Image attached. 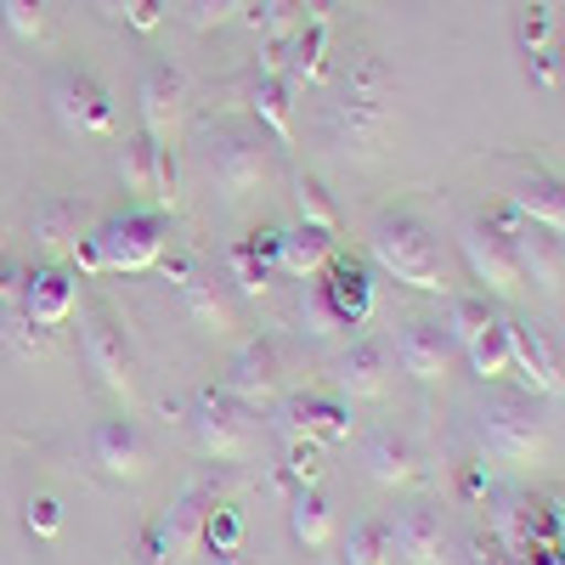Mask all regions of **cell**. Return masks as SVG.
I'll use <instances>...</instances> for the list:
<instances>
[{
  "label": "cell",
  "instance_id": "42",
  "mask_svg": "<svg viewBox=\"0 0 565 565\" xmlns=\"http://www.w3.org/2000/svg\"><path fill=\"white\" fill-rule=\"evenodd\" d=\"M23 282H29V266L12 249H0V306H18L23 300Z\"/></svg>",
  "mask_w": 565,
  "mask_h": 565
},
{
  "label": "cell",
  "instance_id": "37",
  "mask_svg": "<svg viewBox=\"0 0 565 565\" xmlns=\"http://www.w3.org/2000/svg\"><path fill=\"white\" fill-rule=\"evenodd\" d=\"M295 204H300V221L306 226H322V232H340V215H334V204H328V193H322V181H300L295 186Z\"/></svg>",
  "mask_w": 565,
  "mask_h": 565
},
{
  "label": "cell",
  "instance_id": "31",
  "mask_svg": "<svg viewBox=\"0 0 565 565\" xmlns=\"http://www.w3.org/2000/svg\"><path fill=\"white\" fill-rule=\"evenodd\" d=\"M463 351H469V362H476V373H481V380H509V373H514L509 322H503V317H492V322H487V328H481V334L469 340Z\"/></svg>",
  "mask_w": 565,
  "mask_h": 565
},
{
  "label": "cell",
  "instance_id": "18",
  "mask_svg": "<svg viewBox=\"0 0 565 565\" xmlns=\"http://www.w3.org/2000/svg\"><path fill=\"white\" fill-rule=\"evenodd\" d=\"M334 385L345 402H385L391 396V351L380 340H356L334 367Z\"/></svg>",
  "mask_w": 565,
  "mask_h": 565
},
{
  "label": "cell",
  "instance_id": "53",
  "mask_svg": "<svg viewBox=\"0 0 565 565\" xmlns=\"http://www.w3.org/2000/svg\"><path fill=\"white\" fill-rule=\"evenodd\" d=\"M559 57H565V45H559Z\"/></svg>",
  "mask_w": 565,
  "mask_h": 565
},
{
  "label": "cell",
  "instance_id": "19",
  "mask_svg": "<svg viewBox=\"0 0 565 565\" xmlns=\"http://www.w3.org/2000/svg\"><path fill=\"white\" fill-rule=\"evenodd\" d=\"M282 430H289V441L334 447V441L351 436V407L340 396H295L289 407H282Z\"/></svg>",
  "mask_w": 565,
  "mask_h": 565
},
{
  "label": "cell",
  "instance_id": "27",
  "mask_svg": "<svg viewBox=\"0 0 565 565\" xmlns=\"http://www.w3.org/2000/svg\"><path fill=\"white\" fill-rule=\"evenodd\" d=\"M29 238H34L45 255H68L74 238H79V204H74V199H45V204H34Z\"/></svg>",
  "mask_w": 565,
  "mask_h": 565
},
{
  "label": "cell",
  "instance_id": "11",
  "mask_svg": "<svg viewBox=\"0 0 565 565\" xmlns=\"http://www.w3.org/2000/svg\"><path fill=\"white\" fill-rule=\"evenodd\" d=\"M119 181H125V193L148 199L159 215L175 210V193H181V181H175V148H159L148 130L130 136L125 153H119Z\"/></svg>",
  "mask_w": 565,
  "mask_h": 565
},
{
  "label": "cell",
  "instance_id": "16",
  "mask_svg": "<svg viewBox=\"0 0 565 565\" xmlns=\"http://www.w3.org/2000/svg\"><path fill=\"white\" fill-rule=\"evenodd\" d=\"M90 458H97V469L114 481H141L153 469V452H148V441H141V430L130 418H103L97 430H90Z\"/></svg>",
  "mask_w": 565,
  "mask_h": 565
},
{
  "label": "cell",
  "instance_id": "8",
  "mask_svg": "<svg viewBox=\"0 0 565 565\" xmlns=\"http://www.w3.org/2000/svg\"><path fill=\"white\" fill-rule=\"evenodd\" d=\"M79 351H85V367L97 373V385L119 402H136V362H130V345H125V328L114 322L108 306H90L85 322H79Z\"/></svg>",
  "mask_w": 565,
  "mask_h": 565
},
{
  "label": "cell",
  "instance_id": "10",
  "mask_svg": "<svg viewBox=\"0 0 565 565\" xmlns=\"http://www.w3.org/2000/svg\"><path fill=\"white\" fill-rule=\"evenodd\" d=\"M97 244H103V266L108 271H148L164 255V215L159 210H125L108 215L97 226Z\"/></svg>",
  "mask_w": 565,
  "mask_h": 565
},
{
  "label": "cell",
  "instance_id": "28",
  "mask_svg": "<svg viewBox=\"0 0 565 565\" xmlns=\"http://www.w3.org/2000/svg\"><path fill=\"white\" fill-rule=\"evenodd\" d=\"M0 340H7V351L18 362H45V356H57V328H45L34 317H23L18 306L0 317Z\"/></svg>",
  "mask_w": 565,
  "mask_h": 565
},
{
  "label": "cell",
  "instance_id": "46",
  "mask_svg": "<svg viewBox=\"0 0 565 565\" xmlns=\"http://www.w3.org/2000/svg\"><path fill=\"white\" fill-rule=\"evenodd\" d=\"M458 498H463V503H476V498H487V476H481V463H469L463 476H458Z\"/></svg>",
  "mask_w": 565,
  "mask_h": 565
},
{
  "label": "cell",
  "instance_id": "25",
  "mask_svg": "<svg viewBox=\"0 0 565 565\" xmlns=\"http://www.w3.org/2000/svg\"><path fill=\"white\" fill-rule=\"evenodd\" d=\"M328 260H334V232H322V226H295V232H282V244H277V271H289V277H317Z\"/></svg>",
  "mask_w": 565,
  "mask_h": 565
},
{
  "label": "cell",
  "instance_id": "15",
  "mask_svg": "<svg viewBox=\"0 0 565 565\" xmlns=\"http://www.w3.org/2000/svg\"><path fill=\"white\" fill-rule=\"evenodd\" d=\"M509 351H514V373H521V391L548 402V396H565V367L554 356V345L537 334L532 322H509Z\"/></svg>",
  "mask_w": 565,
  "mask_h": 565
},
{
  "label": "cell",
  "instance_id": "38",
  "mask_svg": "<svg viewBox=\"0 0 565 565\" xmlns=\"http://www.w3.org/2000/svg\"><path fill=\"white\" fill-rule=\"evenodd\" d=\"M204 543H210V548H238V543H244L238 509H232V503H215V509H210V521H204Z\"/></svg>",
  "mask_w": 565,
  "mask_h": 565
},
{
  "label": "cell",
  "instance_id": "9",
  "mask_svg": "<svg viewBox=\"0 0 565 565\" xmlns=\"http://www.w3.org/2000/svg\"><path fill=\"white\" fill-rule=\"evenodd\" d=\"M52 114L74 136H114L119 130L114 90L90 68H57V79H52Z\"/></svg>",
  "mask_w": 565,
  "mask_h": 565
},
{
  "label": "cell",
  "instance_id": "50",
  "mask_svg": "<svg viewBox=\"0 0 565 565\" xmlns=\"http://www.w3.org/2000/svg\"><path fill=\"white\" fill-rule=\"evenodd\" d=\"M548 503H554V521H559V526H565V487H559V492H554V498H548Z\"/></svg>",
  "mask_w": 565,
  "mask_h": 565
},
{
  "label": "cell",
  "instance_id": "1",
  "mask_svg": "<svg viewBox=\"0 0 565 565\" xmlns=\"http://www.w3.org/2000/svg\"><path fill=\"white\" fill-rule=\"evenodd\" d=\"M396 125V85L391 68L380 57H356V68L345 74L334 108H328V141L345 159H373L385 148V136Z\"/></svg>",
  "mask_w": 565,
  "mask_h": 565
},
{
  "label": "cell",
  "instance_id": "23",
  "mask_svg": "<svg viewBox=\"0 0 565 565\" xmlns=\"http://www.w3.org/2000/svg\"><path fill=\"white\" fill-rule=\"evenodd\" d=\"M317 300L328 306V317H334L340 328L367 322V317H373V282H367V266H356V260H334V271H328V282H322V295H317Z\"/></svg>",
  "mask_w": 565,
  "mask_h": 565
},
{
  "label": "cell",
  "instance_id": "41",
  "mask_svg": "<svg viewBox=\"0 0 565 565\" xmlns=\"http://www.w3.org/2000/svg\"><path fill=\"white\" fill-rule=\"evenodd\" d=\"M0 12H7V29L18 40H34L45 29V0H0Z\"/></svg>",
  "mask_w": 565,
  "mask_h": 565
},
{
  "label": "cell",
  "instance_id": "2",
  "mask_svg": "<svg viewBox=\"0 0 565 565\" xmlns=\"http://www.w3.org/2000/svg\"><path fill=\"white\" fill-rule=\"evenodd\" d=\"M367 255H373V266H380L385 277L407 282V289H418V295H441V289H447L441 249H436V238H430V226H424L418 215H407V210L373 215V226H367Z\"/></svg>",
  "mask_w": 565,
  "mask_h": 565
},
{
  "label": "cell",
  "instance_id": "20",
  "mask_svg": "<svg viewBox=\"0 0 565 565\" xmlns=\"http://www.w3.org/2000/svg\"><path fill=\"white\" fill-rule=\"evenodd\" d=\"M391 559L402 565H441L447 559V526L436 509H402L391 521Z\"/></svg>",
  "mask_w": 565,
  "mask_h": 565
},
{
  "label": "cell",
  "instance_id": "5",
  "mask_svg": "<svg viewBox=\"0 0 565 565\" xmlns=\"http://www.w3.org/2000/svg\"><path fill=\"white\" fill-rule=\"evenodd\" d=\"M204 164H210L215 193L226 204H238V199L255 193V186H266V175H271V141L255 125H221V130H210Z\"/></svg>",
  "mask_w": 565,
  "mask_h": 565
},
{
  "label": "cell",
  "instance_id": "43",
  "mask_svg": "<svg viewBox=\"0 0 565 565\" xmlns=\"http://www.w3.org/2000/svg\"><path fill=\"white\" fill-rule=\"evenodd\" d=\"M68 260H74L79 271H90V277H97V271H108V266H103V244H97V232H79V238H74V249H68Z\"/></svg>",
  "mask_w": 565,
  "mask_h": 565
},
{
  "label": "cell",
  "instance_id": "12",
  "mask_svg": "<svg viewBox=\"0 0 565 565\" xmlns=\"http://www.w3.org/2000/svg\"><path fill=\"white\" fill-rule=\"evenodd\" d=\"M463 260H469V271H476V282L487 295H498V300H521L526 295V277H521V266H514V249H509V238L487 215L463 226Z\"/></svg>",
  "mask_w": 565,
  "mask_h": 565
},
{
  "label": "cell",
  "instance_id": "39",
  "mask_svg": "<svg viewBox=\"0 0 565 565\" xmlns=\"http://www.w3.org/2000/svg\"><path fill=\"white\" fill-rule=\"evenodd\" d=\"M249 0H186V18H193V29H221L232 18H244Z\"/></svg>",
  "mask_w": 565,
  "mask_h": 565
},
{
  "label": "cell",
  "instance_id": "7",
  "mask_svg": "<svg viewBox=\"0 0 565 565\" xmlns=\"http://www.w3.org/2000/svg\"><path fill=\"white\" fill-rule=\"evenodd\" d=\"M186 424H193V441L210 463H244L255 452V413L238 407L226 391H199Z\"/></svg>",
  "mask_w": 565,
  "mask_h": 565
},
{
  "label": "cell",
  "instance_id": "47",
  "mask_svg": "<svg viewBox=\"0 0 565 565\" xmlns=\"http://www.w3.org/2000/svg\"><path fill=\"white\" fill-rule=\"evenodd\" d=\"M469 565H514V554L503 543H476V554H469Z\"/></svg>",
  "mask_w": 565,
  "mask_h": 565
},
{
  "label": "cell",
  "instance_id": "6",
  "mask_svg": "<svg viewBox=\"0 0 565 565\" xmlns=\"http://www.w3.org/2000/svg\"><path fill=\"white\" fill-rule=\"evenodd\" d=\"M487 221L509 238L514 266H521L526 282H537V289H559V282H565V238H554L548 226H537L514 199L498 204V210H487Z\"/></svg>",
  "mask_w": 565,
  "mask_h": 565
},
{
  "label": "cell",
  "instance_id": "29",
  "mask_svg": "<svg viewBox=\"0 0 565 565\" xmlns=\"http://www.w3.org/2000/svg\"><path fill=\"white\" fill-rule=\"evenodd\" d=\"M181 300H186V311H193V322L210 328V334H226V328H232V300H226V289H221L215 277L193 271V277L181 282Z\"/></svg>",
  "mask_w": 565,
  "mask_h": 565
},
{
  "label": "cell",
  "instance_id": "30",
  "mask_svg": "<svg viewBox=\"0 0 565 565\" xmlns=\"http://www.w3.org/2000/svg\"><path fill=\"white\" fill-rule=\"evenodd\" d=\"M249 29L266 40V45H289L306 23V0H249Z\"/></svg>",
  "mask_w": 565,
  "mask_h": 565
},
{
  "label": "cell",
  "instance_id": "48",
  "mask_svg": "<svg viewBox=\"0 0 565 565\" xmlns=\"http://www.w3.org/2000/svg\"><path fill=\"white\" fill-rule=\"evenodd\" d=\"M543 554H548V565H565V526H559V532L543 543Z\"/></svg>",
  "mask_w": 565,
  "mask_h": 565
},
{
  "label": "cell",
  "instance_id": "36",
  "mask_svg": "<svg viewBox=\"0 0 565 565\" xmlns=\"http://www.w3.org/2000/svg\"><path fill=\"white\" fill-rule=\"evenodd\" d=\"M226 266H232V277H238V289H244V295H266V277H271V260H266V255H260V249H255L249 238H244L238 249L226 255Z\"/></svg>",
  "mask_w": 565,
  "mask_h": 565
},
{
  "label": "cell",
  "instance_id": "22",
  "mask_svg": "<svg viewBox=\"0 0 565 565\" xmlns=\"http://www.w3.org/2000/svg\"><path fill=\"white\" fill-rule=\"evenodd\" d=\"M74 300H79V289H74V277L63 266H34L29 282H23L18 311L34 317V322H45V328H63L68 311H74Z\"/></svg>",
  "mask_w": 565,
  "mask_h": 565
},
{
  "label": "cell",
  "instance_id": "44",
  "mask_svg": "<svg viewBox=\"0 0 565 565\" xmlns=\"http://www.w3.org/2000/svg\"><path fill=\"white\" fill-rule=\"evenodd\" d=\"M125 23H130L136 34H153V29L164 23V12H159V0H125Z\"/></svg>",
  "mask_w": 565,
  "mask_h": 565
},
{
  "label": "cell",
  "instance_id": "34",
  "mask_svg": "<svg viewBox=\"0 0 565 565\" xmlns=\"http://www.w3.org/2000/svg\"><path fill=\"white\" fill-rule=\"evenodd\" d=\"M345 565H391V521H362L345 537Z\"/></svg>",
  "mask_w": 565,
  "mask_h": 565
},
{
  "label": "cell",
  "instance_id": "52",
  "mask_svg": "<svg viewBox=\"0 0 565 565\" xmlns=\"http://www.w3.org/2000/svg\"><path fill=\"white\" fill-rule=\"evenodd\" d=\"M559 63H565V57H559ZM559 79H565V68H559Z\"/></svg>",
  "mask_w": 565,
  "mask_h": 565
},
{
  "label": "cell",
  "instance_id": "45",
  "mask_svg": "<svg viewBox=\"0 0 565 565\" xmlns=\"http://www.w3.org/2000/svg\"><path fill=\"white\" fill-rule=\"evenodd\" d=\"M559 68H565V63H559V45H554V52H537V57H526V74H532L543 90H554V85H559Z\"/></svg>",
  "mask_w": 565,
  "mask_h": 565
},
{
  "label": "cell",
  "instance_id": "14",
  "mask_svg": "<svg viewBox=\"0 0 565 565\" xmlns=\"http://www.w3.org/2000/svg\"><path fill=\"white\" fill-rule=\"evenodd\" d=\"M186 125V79L170 63H153L141 74V130H148L159 148H175V136Z\"/></svg>",
  "mask_w": 565,
  "mask_h": 565
},
{
  "label": "cell",
  "instance_id": "13",
  "mask_svg": "<svg viewBox=\"0 0 565 565\" xmlns=\"http://www.w3.org/2000/svg\"><path fill=\"white\" fill-rule=\"evenodd\" d=\"M221 391H226L232 402H238V407H249V413L271 407V402H277V391H282V356H277V345H271V340L244 345L238 356H232Z\"/></svg>",
  "mask_w": 565,
  "mask_h": 565
},
{
  "label": "cell",
  "instance_id": "17",
  "mask_svg": "<svg viewBox=\"0 0 565 565\" xmlns=\"http://www.w3.org/2000/svg\"><path fill=\"white\" fill-rule=\"evenodd\" d=\"M509 170H514V204L537 226H548L554 238H565V181L548 175L537 159H509Z\"/></svg>",
  "mask_w": 565,
  "mask_h": 565
},
{
  "label": "cell",
  "instance_id": "3",
  "mask_svg": "<svg viewBox=\"0 0 565 565\" xmlns=\"http://www.w3.org/2000/svg\"><path fill=\"white\" fill-rule=\"evenodd\" d=\"M481 441L492 458L514 463V469H537L548 463L554 452V436H548V418L537 413V402L526 391H514V396H492L481 407Z\"/></svg>",
  "mask_w": 565,
  "mask_h": 565
},
{
  "label": "cell",
  "instance_id": "21",
  "mask_svg": "<svg viewBox=\"0 0 565 565\" xmlns=\"http://www.w3.org/2000/svg\"><path fill=\"white\" fill-rule=\"evenodd\" d=\"M402 367L413 373L418 385H436L447 380V362H452V334H447V322H430V317H418L407 322V334H402Z\"/></svg>",
  "mask_w": 565,
  "mask_h": 565
},
{
  "label": "cell",
  "instance_id": "32",
  "mask_svg": "<svg viewBox=\"0 0 565 565\" xmlns=\"http://www.w3.org/2000/svg\"><path fill=\"white\" fill-rule=\"evenodd\" d=\"M289 526L306 548H322L328 537H334V509H328V498L317 487H300L295 503H289Z\"/></svg>",
  "mask_w": 565,
  "mask_h": 565
},
{
  "label": "cell",
  "instance_id": "4",
  "mask_svg": "<svg viewBox=\"0 0 565 565\" xmlns=\"http://www.w3.org/2000/svg\"><path fill=\"white\" fill-rule=\"evenodd\" d=\"M221 487H226V476H199V481L181 487V498L148 526V543H141L148 565H186V554H193L199 537H204V521H210Z\"/></svg>",
  "mask_w": 565,
  "mask_h": 565
},
{
  "label": "cell",
  "instance_id": "51",
  "mask_svg": "<svg viewBox=\"0 0 565 565\" xmlns=\"http://www.w3.org/2000/svg\"><path fill=\"white\" fill-rule=\"evenodd\" d=\"M103 12L108 18H125V0H103Z\"/></svg>",
  "mask_w": 565,
  "mask_h": 565
},
{
  "label": "cell",
  "instance_id": "35",
  "mask_svg": "<svg viewBox=\"0 0 565 565\" xmlns=\"http://www.w3.org/2000/svg\"><path fill=\"white\" fill-rule=\"evenodd\" d=\"M487 322H492L487 295H458V300H452V311H447V334H452V345H469Z\"/></svg>",
  "mask_w": 565,
  "mask_h": 565
},
{
  "label": "cell",
  "instance_id": "24",
  "mask_svg": "<svg viewBox=\"0 0 565 565\" xmlns=\"http://www.w3.org/2000/svg\"><path fill=\"white\" fill-rule=\"evenodd\" d=\"M362 463H367V476L380 481V487H418L424 481V452L407 441V436H396V430H380L367 441V452H362Z\"/></svg>",
  "mask_w": 565,
  "mask_h": 565
},
{
  "label": "cell",
  "instance_id": "33",
  "mask_svg": "<svg viewBox=\"0 0 565 565\" xmlns=\"http://www.w3.org/2000/svg\"><path fill=\"white\" fill-rule=\"evenodd\" d=\"M514 45H521L526 57L554 52V12L543 7V0H526V7L514 12Z\"/></svg>",
  "mask_w": 565,
  "mask_h": 565
},
{
  "label": "cell",
  "instance_id": "49",
  "mask_svg": "<svg viewBox=\"0 0 565 565\" xmlns=\"http://www.w3.org/2000/svg\"><path fill=\"white\" fill-rule=\"evenodd\" d=\"M204 565H249V559H244L238 548H210V559H204Z\"/></svg>",
  "mask_w": 565,
  "mask_h": 565
},
{
  "label": "cell",
  "instance_id": "26",
  "mask_svg": "<svg viewBox=\"0 0 565 565\" xmlns=\"http://www.w3.org/2000/svg\"><path fill=\"white\" fill-rule=\"evenodd\" d=\"M295 85L282 79V74H260L255 85H249V114H255V125H266V136L271 141H289L295 136Z\"/></svg>",
  "mask_w": 565,
  "mask_h": 565
},
{
  "label": "cell",
  "instance_id": "40",
  "mask_svg": "<svg viewBox=\"0 0 565 565\" xmlns=\"http://www.w3.org/2000/svg\"><path fill=\"white\" fill-rule=\"evenodd\" d=\"M23 521H29L34 537H57V532H63V503H57L52 492H34L29 509H23Z\"/></svg>",
  "mask_w": 565,
  "mask_h": 565
}]
</instances>
